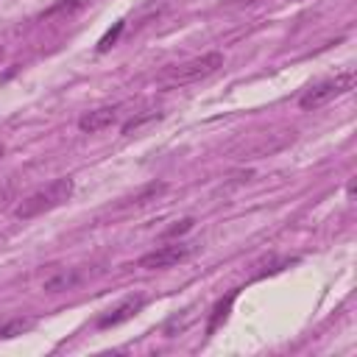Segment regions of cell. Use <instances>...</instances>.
I'll return each instance as SVG.
<instances>
[{
	"label": "cell",
	"mask_w": 357,
	"mask_h": 357,
	"mask_svg": "<svg viewBox=\"0 0 357 357\" xmlns=\"http://www.w3.org/2000/svg\"><path fill=\"white\" fill-rule=\"evenodd\" d=\"M84 279H86V271H81V268H67V271H59L56 276L45 279L42 287H45L47 293H61V290H73V287H78Z\"/></svg>",
	"instance_id": "7"
},
{
	"label": "cell",
	"mask_w": 357,
	"mask_h": 357,
	"mask_svg": "<svg viewBox=\"0 0 357 357\" xmlns=\"http://www.w3.org/2000/svg\"><path fill=\"white\" fill-rule=\"evenodd\" d=\"M114 120H117V106H100V109L86 112V114L78 120V128H81L84 134H95V131L112 126Z\"/></svg>",
	"instance_id": "6"
},
{
	"label": "cell",
	"mask_w": 357,
	"mask_h": 357,
	"mask_svg": "<svg viewBox=\"0 0 357 357\" xmlns=\"http://www.w3.org/2000/svg\"><path fill=\"white\" fill-rule=\"evenodd\" d=\"M142 307H145V298H142V296H131V298H126L123 304H117L114 310H109L106 315H100V318H98V329H109V326L126 324V321L134 318Z\"/></svg>",
	"instance_id": "5"
},
{
	"label": "cell",
	"mask_w": 357,
	"mask_h": 357,
	"mask_svg": "<svg viewBox=\"0 0 357 357\" xmlns=\"http://www.w3.org/2000/svg\"><path fill=\"white\" fill-rule=\"evenodd\" d=\"M167 190V184L165 181H153V184H148V187H142L137 195H131V198H126V204L123 206H145V204H151V201H156L162 192Z\"/></svg>",
	"instance_id": "9"
},
{
	"label": "cell",
	"mask_w": 357,
	"mask_h": 357,
	"mask_svg": "<svg viewBox=\"0 0 357 357\" xmlns=\"http://www.w3.org/2000/svg\"><path fill=\"white\" fill-rule=\"evenodd\" d=\"M192 251H195L192 243H167V245H159V248L142 254L139 262H137V268H142V271L173 268V265H178V262H184L187 257H192Z\"/></svg>",
	"instance_id": "4"
},
{
	"label": "cell",
	"mask_w": 357,
	"mask_h": 357,
	"mask_svg": "<svg viewBox=\"0 0 357 357\" xmlns=\"http://www.w3.org/2000/svg\"><path fill=\"white\" fill-rule=\"evenodd\" d=\"M3 153H6V145H3V142H0V156H3Z\"/></svg>",
	"instance_id": "15"
},
{
	"label": "cell",
	"mask_w": 357,
	"mask_h": 357,
	"mask_svg": "<svg viewBox=\"0 0 357 357\" xmlns=\"http://www.w3.org/2000/svg\"><path fill=\"white\" fill-rule=\"evenodd\" d=\"M73 190H75V184H73V178H70V176L53 178L50 184H45V187H39L36 192H31V195H28V198L14 209V215H17L20 220L39 218V215H45V212H50V209L61 206V204L73 195Z\"/></svg>",
	"instance_id": "1"
},
{
	"label": "cell",
	"mask_w": 357,
	"mask_h": 357,
	"mask_svg": "<svg viewBox=\"0 0 357 357\" xmlns=\"http://www.w3.org/2000/svg\"><path fill=\"white\" fill-rule=\"evenodd\" d=\"M351 86H354V70L337 73V75H332V78H324V81L312 84V86L298 98V106H301L304 112L318 109V106H324V103H329V100H335V98L351 92Z\"/></svg>",
	"instance_id": "2"
},
{
	"label": "cell",
	"mask_w": 357,
	"mask_h": 357,
	"mask_svg": "<svg viewBox=\"0 0 357 357\" xmlns=\"http://www.w3.org/2000/svg\"><path fill=\"white\" fill-rule=\"evenodd\" d=\"M123 25H126V22H114V28L103 33V39L98 42V50H100V53H103V50H109V47H112L114 42H117V36H120V31H123Z\"/></svg>",
	"instance_id": "12"
},
{
	"label": "cell",
	"mask_w": 357,
	"mask_h": 357,
	"mask_svg": "<svg viewBox=\"0 0 357 357\" xmlns=\"http://www.w3.org/2000/svg\"><path fill=\"white\" fill-rule=\"evenodd\" d=\"M223 67V53L212 50V53H204L198 59H190L184 64H176V67H167L162 73V78L167 84H192V81H201L212 73H218Z\"/></svg>",
	"instance_id": "3"
},
{
	"label": "cell",
	"mask_w": 357,
	"mask_h": 357,
	"mask_svg": "<svg viewBox=\"0 0 357 357\" xmlns=\"http://www.w3.org/2000/svg\"><path fill=\"white\" fill-rule=\"evenodd\" d=\"M251 3H259V0H226V6H251Z\"/></svg>",
	"instance_id": "14"
},
{
	"label": "cell",
	"mask_w": 357,
	"mask_h": 357,
	"mask_svg": "<svg viewBox=\"0 0 357 357\" xmlns=\"http://www.w3.org/2000/svg\"><path fill=\"white\" fill-rule=\"evenodd\" d=\"M192 223H195L192 218H181V220H176L170 229H165V231H162V237H178V234L190 231V229H192Z\"/></svg>",
	"instance_id": "13"
},
{
	"label": "cell",
	"mask_w": 357,
	"mask_h": 357,
	"mask_svg": "<svg viewBox=\"0 0 357 357\" xmlns=\"http://www.w3.org/2000/svg\"><path fill=\"white\" fill-rule=\"evenodd\" d=\"M31 326H33V318H14V321H6V324L0 326V337H3V340L17 337V335L28 332Z\"/></svg>",
	"instance_id": "10"
},
{
	"label": "cell",
	"mask_w": 357,
	"mask_h": 357,
	"mask_svg": "<svg viewBox=\"0 0 357 357\" xmlns=\"http://www.w3.org/2000/svg\"><path fill=\"white\" fill-rule=\"evenodd\" d=\"M156 117H162V114H159V112H145V114H137V117H131V120H126L120 131H123V134H131V131H137L139 126H145L148 120H156Z\"/></svg>",
	"instance_id": "11"
},
{
	"label": "cell",
	"mask_w": 357,
	"mask_h": 357,
	"mask_svg": "<svg viewBox=\"0 0 357 357\" xmlns=\"http://www.w3.org/2000/svg\"><path fill=\"white\" fill-rule=\"evenodd\" d=\"M234 298H237V290H231L226 298H220V301L215 304V310H212V315H209V324H206V335H215V329L229 318V310H231Z\"/></svg>",
	"instance_id": "8"
},
{
	"label": "cell",
	"mask_w": 357,
	"mask_h": 357,
	"mask_svg": "<svg viewBox=\"0 0 357 357\" xmlns=\"http://www.w3.org/2000/svg\"><path fill=\"white\" fill-rule=\"evenodd\" d=\"M3 56H6V50H3V45H0V61H3Z\"/></svg>",
	"instance_id": "16"
}]
</instances>
